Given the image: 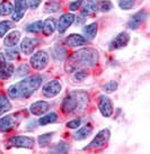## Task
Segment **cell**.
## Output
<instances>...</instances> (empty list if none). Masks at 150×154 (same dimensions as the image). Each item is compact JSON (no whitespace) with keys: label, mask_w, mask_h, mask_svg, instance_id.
Instances as JSON below:
<instances>
[{"label":"cell","mask_w":150,"mask_h":154,"mask_svg":"<svg viewBox=\"0 0 150 154\" xmlns=\"http://www.w3.org/2000/svg\"><path fill=\"white\" fill-rule=\"evenodd\" d=\"M9 144L15 147L32 149L34 146V140L28 136H14L9 140Z\"/></svg>","instance_id":"obj_7"},{"label":"cell","mask_w":150,"mask_h":154,"mask_svg":"<svg viewBox=\"0 0 150 154\" xmlns=\"http://www.w3.org/2000/svg\"><path fill=\"white\" fill-rule=\"evenodd\" d=\"M75 15L73 14H64L60 17L59 23H58V30L59 33H64L65 30L69 28V26L72 25V23L75 22Z\"/></svg>","instance_id":"obj_11"},{"label":"cell","mask_w":150,"mask_h":154,"mask_svg":"<svg viewBox=\"0 0 150 154\" xmlns=\"http://www.w3.org/2000/svg\"><path fill=\"white\" fill-rule=\"evenodd\" d=\"M88 103V94L85 91H72L65 97L62 103V110L65 114H77L85 110Z\"/></svg>","instance_id":"obj_3"},{"label":"cell","mask_w":150,"mask_h":154,"mask_svg":"<svg viewBox=\"0 0 150 154\" xmlns=\"http://www.w3.org/2000/svg\"><path fill=\"white\" fill-rule=\"evenodd\" d=\"M65 44L68 46H81V45H85L87 43V39L81 36V35H78V34H71L69 35L68 37L65 38Z\"/></svg>","instance_id":"obj_15"},{"label":"cell","mask_w":150,"mask_h":154,"mask_svg":"<svg viewBox=\"0 0 150 154\" xmlns=\"http://www.w3.org/2000/svg\"><path fill=\"white\" fill-rule=\"evenodd\" d=\"M96 34H97V24L96 23L89 24V25H87L84 28V35H85V38L87 41L94 39Z\"/></svg>","instance_id":"obj_21"},{"label":"cell","mask_w":150,"mask_h":154,"mask_svg":"<svg viewBox=\"0 0 150 154\" xmlns=\"http://www.w3.org/2000/svg\"><path fill=\"white\" fill-rule=\"evenodd\" d=\"M97 11V6L94 0H87L81 8L82 16H91Z\"/></svg>","instance_id":"obj_19"},{"label":"cell","mask_w":150,"mask_h":154,"mask_svg":"<svg viewBox=\"0 0 150 154\" xmlns=\"http://www.w3.org/2000/svg\"><path fill=\"white\" fill-rule=\"evenodd\" d=\"M28 8L27 0H15V6L13 10V19L15 22H19L23 16L25 15L26 10Z\"/></svg>","instance_id":"obj_8"},{"label":"cell","mask_w":150,"mask_h":154,"mask_svg":"<svg viewBox=\"0 0 150 154\" xmlns=\"http://www.w3.org/2000/svg\"><path fill=\"white\" fill-rule=\"evenodd\" d=\"M61 91V85L59 81L53 80V81L47 82L45 86L42 88V94L46 98H53L56 94H59Z\"/></svg>","instance_id":"obj_6"},{"label":"cell","mask_w":150,"mask_h":154,"mask_svg":"<svg viewBox=\"0 0 150 154\" xmlns=\"http://www.w3.org/2000/svg\"><path fill=\"white\" fill-rule=\"evenodd\" d=\"M42 27H43V23L41 22V20H39V22H35V23H33V24H30V25L27 26V27H26V30L30 32V33H39V32L42 30Z\"/></svg>","instance_id":"obj_27"},{"label":"cell","mask_w":150,"mask_h":154,"mask_svg":"<svg viewBox=\"0 0 150 154\" xmlns=\"http://www.w3.org/2000/svg\"><path fill=\"white\" fill-rule=\"evenodd\" d=\"M54 151H56V152H60V153H65V152H68L69 151V146L67 145L65 143L61 142V143H59V144L56 146Z\"/></svg>","instance_id":"obj_33"},{"label":"cell","mask_w":150,"mask_h":154,"mask_svg":"<svg viewBox=\"0 0 150 154\" xmlns=\"http://www.w3.org/2000/svg\"><path fill=\"white\" fill-rule=\"evenodd\" d=\"M17 74L16 75H18V77H21V75H26V74H28V72H30V69H28V66L27 65H21L19 66V69L17 70Z\"/></svg>","instance_id":"obj_35"},{"label":"cell","mask_w":150,"mask_h":154,"mask_svg":"<svg viewBox=\"0 0 150 154\" xmlns=\"http://www.w3.org/2000/svg\"><path fill=\"white\" fill-rule=\"evenodd\" d=\"M98 52L94 48H82L75 52L64 64V70L67 72H76L82 68H90L97 64Z\"/></svg>","instance_id":"obj_1"},{"label":"cell","mask_w":150,"mask_h":154,"mask_svg":"<svg viewBox=\"0 0 150 154\" xmlns=\"http://www.w3.org/2000/svg\"><path fill=\"white\" fill-rule=\"evenodd\" d=\"M13 74H14V65L11 63H9V64H6V66L0 71V79H2V80L8 79Z\"/></svg>","instance_id":"obj_25"},{"label":"cell","mask_w":150,"mask_h":154,"mask_svg":"<svg viewBox=\"0 0 150 154\" xmlns=\"http://www.w3.org/2000/svg\"><path fill=\"white\" fill-rule=\"evenodd\" d=\"M28 1H30V8L36 9L40 6V4H41V1H42V0H28Z\"/></svg>","instance_id":"obj_38"},{"label":"cell","mask_w":150,"mask_h":154,"mask_svg":"<svg viewBox=\"0 0 150 154\" xmlns=\"http://www.w3.org/2000/svg\"><path fill=\"white\" fill-rule=\"evenodd\" d=\"M21 38V32L18 30H14L10 34H8L6 36V38L4 39L5 46L7 47H14L16 44L18 43V41Z\"/></svg>","instance_id":"obj_18"},{"label":"cell","mask_w":150,"mask_h":154,"mask_svg":"<svg viewBox=\"0 0 150 154\" xmlns=\"http://www.w3.org/2000/svg\"><path fill=\"white\" fill-rule=\"evenodd\" d=\"M52 135H53V133H49V134H44V135H41L39 137V143L40 145L44 147V146H46L50 141L52 140Z\"/></svg>","instance_id":"obj_30"},{"label":"cell","mask_w":150,"mask_h":154,"mask_svg":"<svg viewBox=\"0 0 150 154\" xmlns=\"http://www.w3.org/2000/svg\"><path fill=\"white\" fill-rule=\"evenodd\" d=\"M11 27H13V23L9 22V20L0 22V37H4L5 35H6V33H7Z\"/></svg>","instance_id":"obj_26"},{"label":"cell","mask_w":150,"mask_h":154,"mask_svg":"<svg viewBox=\"0 0 150 154\" xmlns=\"http://www.w3.org/2000/svg\"><path fill=\"white\" fill-rule=\"evenodd\" d=\"M136 1L137 0H120L119 1V6L123 10H129V9H131L136 5Z\"/></svg>","instance_id":"obj_29"},{"label":"cell","mask_w":150,"mask_h":154,"mask_svg":"<svg viewBox=\"0 0 150 154\" xmlns=\"http://www.w3.org/2000/svg\"><path fill=\"white\" fill-rule=\"evenodd\" d=\"M10 109H11V103H9L7 97L5 94H0V115H2Z\"/></svg>","instance_id":"obj_22"},{"label":"cell","mask_w":150,"mask_h":154,"mask_svg":"<svg viewBox=\"0 0 150 154\" xmlns=\"http://www.w3.org/2000/svg\"><path fill=\"white\" fill-rule=\"evenodd\" d=\"M116 88H117V83L115 81H111L106 83L105 86H104V91L107 92V94H110V92H113V91H115Z\"/></svg>","instance_id":"obj_32"},{"label":"cell","mask_w":150,"mask_h":154,"mask_svg":"<svg viewBox=\"0 0 150 154\" xmlns=\"http://www.w3.org/2000/svg\"><path fill=\"white\" fill-rule=\"evenodd\" d=\"M81 4H82V0H76V1L71 2L69 7H70V9H71V10H73V11H75V10H78V8L80 7V5H81Z\"/></svg>","instance_id":"obj_36"},{"label":"cell","mask_w":150,"mask_h":154,"mask_svg":"<svg viewBox=\"0 0 150 154\" xmlns=\"http://www.w3.org/2000/svg\"><path fill=\"white\" fill-rule=\"evenodd\" d=\"M14 10V6L9 1H2L0 4V15L1 16H7L10 15Z\"/></svg>","instance_id":"obj_23"},{"label":"cell","mask_w":150,"mask_h":154,"mask_svg":"<svg viewBox=\"0 0 150 154\" xmlns=\"http://www.w3.org/2000/svg\"><path fill=\"white\" fill-rule=\"evenodd\" d=\"M42 83V77L41 75H33L27 79H24L21 81L15 83L8 89V94L10 98H28L30 94L37 90Z\"/></svg>","instance_id":"obj_2"},{"label":"cell","mask_w":150,"mask_h":154,"mask_svg":"<svg viewBox=\"0 0 150 154\" xmlns=\"http://www.w3.org/2000/svg\"><path fill=\"white\" fill-rule=\"evenodd\" d=\"M97 6V9H99L101 11H110L112 8H113V5H112L111 1L108 0H103V1H99Z\"/></svg>","instance_id":"obj_28"},{"label":"cell","mask_w":150,"mask_h":154,"mask_svg":"<svg viewBox=\"0 0 150 154\" xmlns=\"http://www.w3.org/2000/svg\"><path fill=\"white\" fill-rule=\"evenodd\" d=\"M146 18H147V13L143 11V10L134 14L132 17H131V19L128 22V27L131 28V29H137L138 27L146 20Z\"/></svg>","instance_id":"obj_13"},{"label":"cell","mask_w":150,"mask_h":154,"mask_svg":"<svg viewBox=\"0 0 150 154\" xmlns=\"http://www.w3.org/2000/svg\"><path fill=\"white\" fill-rule=\"evenodd\" d=\"M15 127V118L13 116H5L0 118V132H8Z\"/></svg>","instance_id":"obj_16"},{"label":"cell","mask_w":150,"mask_h":154,"mask_svg":"<svg viewBox=\"0 0 150 154\" xmlns=\"http://www.w3.org/2000/svg\"><path fill=\"white\" fill-rule=\"evenodd\" d=\"M49 107H50V105L46 101L40 100V101H36L30 106V112L35 116H42L43 114H45L49 110Z\"/></svg>","instance_id":"obj_14"},{"label":"cell","mask_w":150,"mask_h":154,"mask_svg":"<svg viewBox=\"0 0 150 154\" xmlns=\"http://www.w3.org/2000/svg\"><path fill=\"white\" fill-rule=\"evenodd\" d=\"M86 77H87V72L82 71V70H78L77 73H76V79L77 80H84Z\"/></svg>","instance_id":"obj_37"},{"label":"cell","mask_w":150,"mask_h":154,"mask_svg":"<svg viewBox=\"0 0 150 154\" xmlns=\"http://www.w3.org/2000/svg\"><path fill=\"white\" fill-rule=\"evenodd\" d=\"M37 44H39V41L36 38L25 37V38L21 41V50L24 54L28 55V54H32V53H33V51L35 50V47L37 46Z\"/></svg>","instance_id":"obj_12"},{"label":"cell","mask_w":150,"mask_h":154,"mask_svg":"<svg viewBox=\"0 0 150 154\" xmlns=\"http://www.w3.org/2000/svg\"><path fill=\"white\" fill-rule=\"evenodd\" d=\"M91 132H93V126L90 124H87L85 126H82L80 129H78L77 132L73 134V137H75V140L81 141V140H85L89 136Z\"/></svg>","instance_id":"obj_17"},{"label":"cell","mask_w":150,"mask_h":154,"mask_svg":"<svg viewBox=\"0 0 150 154\" xmlns=\"http://www.w3.org/2000/svg\"><path fill=\"white\" fill-rule=\"evenodd\" d=\"M110 140V131L108 129H102L101 132L95 136V138L89 143V145L85 146L84 150H96L104 146Z\"/></svg>","instance_id":"obj_4"},{"label":"cell","mask_w":150,"mask_h":154,"mask_svg":"<svg viewBox=\"0 0 150 154\" xmlns=\"http://www.w3.org/2000/svg\"><path fill=\"white\" fill-rule=\"evenodd\" d=\"M81 124V120L79 119V118H76V119L73 120H70L67 123V126H68L69 128H78L79 126Z\"/></svg>","instance_id":"obj_34"},{"label":"cell","mask_w":150,"mask_h":154,"mask_svg":"<svg viewBox=\"0 0 150 154\" xmlns=\"http://www.w3.org/2000/svg\"><path fill=\"white\" fill-rule=\"evenodd\" d=\"M6 56L8 60H16L19 57V52L17 48H10V50L6 51Z\"/></svg>","instance_id":"obj_31"},{"label":"cell","mask_w":150,"mask_h":154,"mask_svg":"<svg viewBox=\"0 0 150 154\" xmlns=\"http://www.w3.org/2000/svg\"><path fill=\"white\" fill-rule=\"evenodd\" d=\"M56 28V23L54 18H49V19H46L45 22L43 23L42 30L43 33H44V35H46V36H50V35L53 34Z\"/></svg>","instance_id":"obj_20"},{"label":"cell","mask_w":150,"mask_h":154,"mask_svg":"<svg viewBox=\"0 0 150 154\" xmlns=\"http://www.w3.org/2000/svg\"><path fill=\"white\" fill-rule=\"evenodd\" d=\"M56 119H58V115H56V112H51V114H47V115L41 117L39 123L40 125H47L51 124V123H54Z\"/></svg>","instance_id":"obj_24"},{"label":"cell","mask_w":150,"mask_h":154,"mask_svg":"<svg viewBox=\"0 0 150 154\" xmlns=\"http://www.w3.org/2000/svg\"><path fill=\"white\" fill-rule=\"evenodd\" d=\"M49 63V55L45 51H40L30 57V65L35 70H43Z\"/></svg>","instance_id":"obj_5"},{"label":"cell","mask_w":150,"mask_h":154,"mask_svg":"<svg viewBox=\"0 0 150 154\" xmlns=\"http://www.w3.org/2000/svg\"><path fill=\"white\" fill-rule=\"evenodd\" d=\"M6 66V57L2 53H0V71Z\"/></svg>","instance_id":"obj_39"},{"label":"cell","mask_w":150,"mask_h":154,"mask_svg":"<svg viewBox=\"0 0 150 154\" xmlns=\"http://www.w3.org/2000/svg\"><path fill=\"white\" fill-rule=\"evenodd\" d=\"M98 108L104 117H111L112 114H113V106H112L111 100L108 97L104 96V94L99 97Z\"/></svg>","instance_id":"obj_10"},{"label":"cell","mask_w":150,"mask_h":154,"mask_svg":"<svg viewBox=\"0 0 150 154\" xmlns=\"http://www.w3.org/2000/svg\"><path fill=\"white\" fill-rule=\"evenodd\" d=\"M129 41H130V35L126 32H122L112 39V42L110 43V50L113 51V50H119L121 47H124L129 43Z\"/></svg>","instance_id":"obj_9"}]
</instances>
